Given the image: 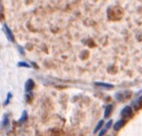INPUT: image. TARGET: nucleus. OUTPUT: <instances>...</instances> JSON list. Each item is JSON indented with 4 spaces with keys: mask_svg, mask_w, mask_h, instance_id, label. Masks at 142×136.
Wrapping results in <instances>:
<instances>
[{
    "mask_svg": "<svg viewBox=\"0 0 142 136\" xmlns=\"http://www.w3.org/2000/svg\"><path fill=\"white\" fill-rule=\"evenodd\" d=\"M132 114H133V110H132V108H131L130 106L125 107V108L121 111V116H122L124 119L130 117V116H132Z\"/></svg>",
    "mask_w": 142,
    "mask_h": 136,
    "instance_id": "1",
    "label": "nucleus"
},
{
    "mask_svg": "<svg viewBox=\"0 0 142 136\" xmlns=\"http://www.w3.org/2000/svg\"><path fill=\"white\" fill-rule=\"evenodd\" d=\"M3 29H4V32H6V35H7V37H8V39H9L11 42H14V37H13V32H12V31L10 30L9 27L5 24L4 27H3Z\"/></svg>",
    "mask_w": 142,
    "mask_h": 136,
    "instance_id": "2",
    "label": "nucleus"
},
{
    "mask_svg": "<svg viewBox=\"0 0 142 136\" xmlns=\"http://www.w3.org/2000/svg\"><path fill=\"white\" fill-rule=\"evenodd\" d=\"M129 96H131V92H116L115 93V97L118 101H122L124 98H128Z\"/></svg>",
    "mask_w": 142,
    "mask_h": 136,
    "instance_id": "3",
    "label": "nucleus"
},
{
    "mask_svg": "<svg viewBox=\"0 0 142 136\" xmlns=\"http://www.w3.org/2000/svg\"><path fill=\"white\" fill-rule=\"evenodd\" d=\"M34 87H35V82H34V80L32 79L27 80V82L25 83V90L26 92H30L31 90H32Z\"/></svg>",
    "mask_w": 142,
    "mask_h": 136,
    "instance_id": "4",
    "label": "nucleus"
},
{
    "mask_svg": "<svg viewBox=\"0 0 142 136\" xmlns=\"http://www.w3.org/2000/svg\"><path fill=\"white\" fill-rule=\"evenodd\" d=\"M125 124H126V120H125V119H121V120L117 121L116 123L114 125V130H119L120 129H122V127H123Z\"/></svg>",
    "mask_w": 142,
    "mask_h": 136,
    "instance_id": "5",
    "label": "nucleus"
},
{
    "mask_svg": "<svg viewBox=\"0 0 142 136\" xmlns=\"http://www.w3.org/2000/svg\"><path fill=\"white\" fill-rule=\"evenodd\" d=\"M132 106H133V108H135L136 111H137V110L142 106V96L141 97H138L136 100H135V101L132 103Z\"/></svg>",
    "mask_w": 142,
    "mask_h": 136,
    "instance_id": "6",
    "label": "nucleus"
},
{
    "mask_svg": "<svg viewBox=\"0 0 142 136\" xmlns=\"http://www.w3.org/2000/svg\"><path fill=\"white\" fill-rule=\"evenodd\" d=\"M9 125V116L8 114H5L3 116V119H2V122H1V127L5 128Z\"/></svg>",
    "mask_w": 142,
    "mask_h": 136,
    "instance_id": "7",
    "label": "nucleus"
},
{
    "mask_svg": "<svg viewBox=\"0 0 142 136\" xmlns=\"http://www.w3.org/2000/svg\"><path fill=\"white\" fill-rule=\"evenodd\" d=\"M113 111V105H108L106 110H105V113H104V117H108L110 116L111 112Z\"/></svg>",
    "mask_w": 142,
    "mask_h": 136,
    "instance_id": "8",
    "label": "nucleus"
},
{
    "mask_svg": "<svg viewBox=\"0 0 142 136\" xmlns=\"http://www.w3.org/2000/svg\"><path fill=\"white\" fill-rule=\"evenodd\" d=\"M95 84H96L97 86H99V87H103V88H108V89H112V88H114V86L112 85V84H108V83L96 82Z\"/></svg>",
    "mask_w": 142,
    "mask_h": 136,
    "instance_id": "9",
    "label": "nucleus"
},
{
    "mask_svg": "<svg viewBox=\"0 0 142 136\" xmlns=\"http://www.w3.org/2000/svg\"><path fill=\"white\" fill-rule=\"evenodd\" d=\"M27 119H28V113H27V111H23L21 118L19 119V124L24 123L25 121H27Z\"/></svg>",
    "mask_w": 142,
    "mask_h": 136,
    "instance_id": "10",
    "label": "nucleus"
},
{
    "mask_svg": "<svg viewBox=\"0 0 142 136\" xmlns=\"http://www.w3.org/2000/svg\"><path fill=\"white\" fill-rule=\"evenodd\" d=\"M103 123H104V121L103 120H100L99 122L97 123V125H96V127L95 128V130H94V132H97L98 130H100L101 129V127H102V125H103Z\"/></svg>",
    "mask_w": 142,
    "mask_h": 136,
    "instance_id": "11",
    "label": "nucleus"
},
{
    "mask_svg": "<svg viewBox=\"0 0 142 136\" xmlns=\"http://www.w3.org/2000/svg\"><path fill=\"white\" fill-rule=\"evenodd\" d=\"M12 96H13V94H12L11 92H9V93H8V95H7L6 101L4 102V106H6L7 104H9V102H10V100H11V98H12Z\"/></svg>",
    "mask_w": 142,
    "mask_h": 136,
    "instance_id": "12",
    "label": "nucleus"
},
{
    "mask_svg": "<svg viewBox=\"0 0 142 136\" xmlns=\"http://www.w3.org/2000/svg\"><path fill=\"white\" fill-rule=\"evenodd\" d=\"M18 67H25V68H30V65L27 64L26 62H19Z\"/></svg>",
    "mask_w": 142,
    "mask_h": 136,
    "instance_id": "13",
    "label": "nucleus"
},
{
    "mask_svg": "<svg viewBox=\"0 0 142 136\" xmlns=\"http://www.w3.org/2000/svg\"><path fill=\"white\" fill-rule=\"evenodd\" d=\"M112 124H113V120H109V121H108V123L105 125L104 128H105V129H107V130H109V129H110V127L112 126Z\"/></svg>",
    "mask_w": 142,
    "mask_h": 136,
    "instance_id": "14",
    "label": "nucleus"
},
{
    "mask_svg": "<svg viewBox=\"0 0 142 136\" xmlns=\"http://www.w3.org/2000/svg\"><path fill=\"white\" fill-rule=\"evenodd\" d=\"M107 129H105V128H104V129H103V130H101V131H100V132H99V134H98V136H103V135H104V134H105V133H106V131H107Z\"/></svg>",
    "mask_w": 142,
    "mask_h": 136,
    "instance_id": "15",
    "label": "nucleus"
},
{
    "mask_svg": "<svg viewBox=\"0 0 142 136\" xmlns=\"http://www.w3.org/2000/svg\"><path fill=\"white\" fill-rule=\"evenodd\" d=\"M17 49H18L19 52L21 54H24V50H23V48L21 47V46H17Z\"/></svg>",
    "mask_w": 142,
    "mask_h": 136,
    "instance_id": "16",
    "label": "nucleus"
}]
</instances>
